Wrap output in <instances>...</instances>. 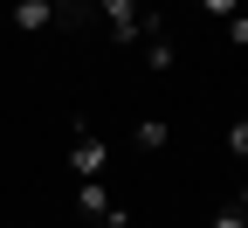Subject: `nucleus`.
Returning a JSON list of instances; mask_svg holds the SVG:
<instances>
[{
	"label": "nucleus",
	"mask_w": 248,
	"mask_h": 228,
	"mask_svg": "<svg viewBox=\"0 0 248 228\" xmlns=\"http://www.w3.org/2000/svg\"><path fill=\"white\" fill-rule=\"evenodd\" d=\"M90 7L104 14V28H110L117 49H138V35H145V28H138V7H145V0H90Z\"/></svg>",
	"instance_id": "f03ea898"
},
{
	"label": "nucleus",
	"mask_w": 248,
	"mask_h": 228,
	"mask_svg": "<svg viewBox=\"0 0 248 228\" xmlns=\"http://www.w3.org/2000/svg\"><path fill=\"white\" fill-rule=\"evenodd\" d=\"M55 7H62V14H83V7H90V0H55Z\"/></svg>",
	"instance_id": "9b49d317"
},
{
	"label": "nucleus",
	"mask_w": 248,
	"mask_h": 228,
	"mask_svg": "<svg viewBox=\"0 0 248 228\" xmlns=\"http://www.w3.org/2000/svg\"><path fill=\"white\" fill-rule=\"evenodd\" d=\"M97 228H131V214H124V208H110V214H97Z\"/></svg>",
	"instance_id": "9d476101"
},
{
	"label": "nucleus",
	"mask_w": 248,
	"mask_h": 228,
	"mask_svg": "<svg viewBox=\"0 0 248 228\" xmlns=\"http://www.w3.org/2000/svg\"><path fill=\"white\" fill-rule=\"evenodd\" d=\"M55 21H62L55 0H14V28H21V35H48Z\"/></svg>",
	"instance_id": "7ed1b4c3"
},
{
	"label": "nucleus",
	"mask_w": 248,
	"mask_h": 228,
	"mask_svg": "<svg viewBox=\"0 0 248 228\" xmlns=\"http://www.w3.org/2000/svg\"><path fill=\"white\" fill-rule=\"evenodd\" d=\"M76 214H90V221H97V214H110V193H104V180H83V187H76Z\"/></svg>",
	"instance_id": "20e7f679"
},
{
	"label": "nucleus",
	"mask_w": 248,
	"mask_h": 228,
	"mask_svg": "<svg viewBox=\"0 0 248 228\" xmlns=\"http://www.w3.org/2000/svg\"><path fill=\"white\" fill-rule=\"evenodd\" d=\"M228 152H234V166L248 159V118H234V124H228Z\"/></svg>",
	"instance_id": "423d86ee"
},
{
	"label": "nucleus",
	"mask_w": 248,
	"mask_h": 228,
	"mask_svg": "<svg viewBox=\"0 0 248 228\" xmlns=\"http://www.w3.org/2000/svg\"><path fill=\"white\" fill-rule=\"evenodd\" d=\"M104 166H110V139L90 118H76V132H69V173L76 180H104Z\"/></svg>",
	"instance_id": "f257e3e1"
},
{
	"label": "nucleus",
	"mask_w": 248,
	"mask_h": 228,
	"mask_svg": "<svg viewBox=\"0 0 248 228\" xmlns=\"http://www.w3.org/2000/svg\"><path fill=\"white\" fill-rule=\"evenodd\" d=\"M166 132H172L166 118H138V132H131V145H138V152H166Z\"/></svg>",
	"instance_id": "39448f33"
},
{
	"label": "nucleus",
	"mask_w": 248,
	"mask_h": 228,
	"mask_svg": "<svg viewBox=\"0 0 248 228\" xmlns=\"http://www.w3.org/2000/svg\"><path fill=\"white\" fill-rule=\"evenodd\" d=\"M221 28H228V42H234V49H248V14H228Z\"/></svg>",
	"instance_id": "0eeeda50"
},
{
	"label": "nucleus",
	"mask_w": 248,
	"mask_h": 228,
	"mask_svg": "<svg viewBox=\"0 0 248 228\" xmlns=\"http://www.w3.org/2000/svg\"><path fill=\"white\" fill-rule=\"evenodd\" d=\"M214 228H248V214H241V201H234V208H221V214H214Z\"/></svg>",
	"instance_id": "1a4fd4ad"
},
{
	"label": "nucleus",
	"mask_w": 248,
	"mask_h": 228,
	"mask_svg": "<svg viewBox=\"0 0 248 228\" xmlns=\"http://www.w3.org/2000/svg\"><path fill=\"white\" fill-rule=\"evenodd\" d=\"M193 7H207L214 21H228V14H241V0H193Z\"/></svg>",
	"instance_id": "6e6552de"
}]
</instances>
